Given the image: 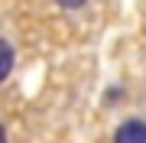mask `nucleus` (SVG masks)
<instances>
[{
  "instance_id": "1",
  "label": "nucleus",
  "mask_w": 146,
  "mask_h": 143,
  "mask_svg": "<svg viewBox=\"0 0 146 143\" xmlns=\"http://www.w3.org/2000/svg\"><path fill=\"white\" fill-rule=\"evenodd\" d=\"M117 143H146V124L143 120H127L120 124L117 133H114Z\"/></svg>"
},
{
  "instance_id": "2",
  "label": "nucleus",
  "mask_w": 146,
  "mask_h": 143,
  "mask_svg": "<svg viewBox=\"0 0 146 143\" xmlns=\"http://www.w3.org/2000/svg\"><path fill=\"white\" fill-rule=\"evenodd\" d=\"M10 72H13V49H10L7 39H0V81H3Z\"/></svg>"
},
{
  "instance_id": "3",
  "label": "nucleus",
  "mask_w": 146,
  "mask_h": 143,
  "mask_svg": "<svg viewBox=\"0 0 146 143\" xmlns=\"http://www.w3.org/2000/svg\"><path fill=\"white\" fill-rule=\"evenodd\" d=\"M55 3H62V7H68V10H75V7H84L88 0H55Z\"/></svg>"
},
{
  "instance_id": "4",
  "label": "nucleus",
  "mask_w": 146,
  "mask_h": 143,
  "mask_svg": "<svg viewBox=\"0 0 146 143\" xmlns=\"http://www.w3.org/2000/svg\"><path fill=\"white\" fill-rule=\"evenodd\" d=\"M3 137H7V130H3V127H0V140H3Z\"/></svg>"
}]
</instances>
